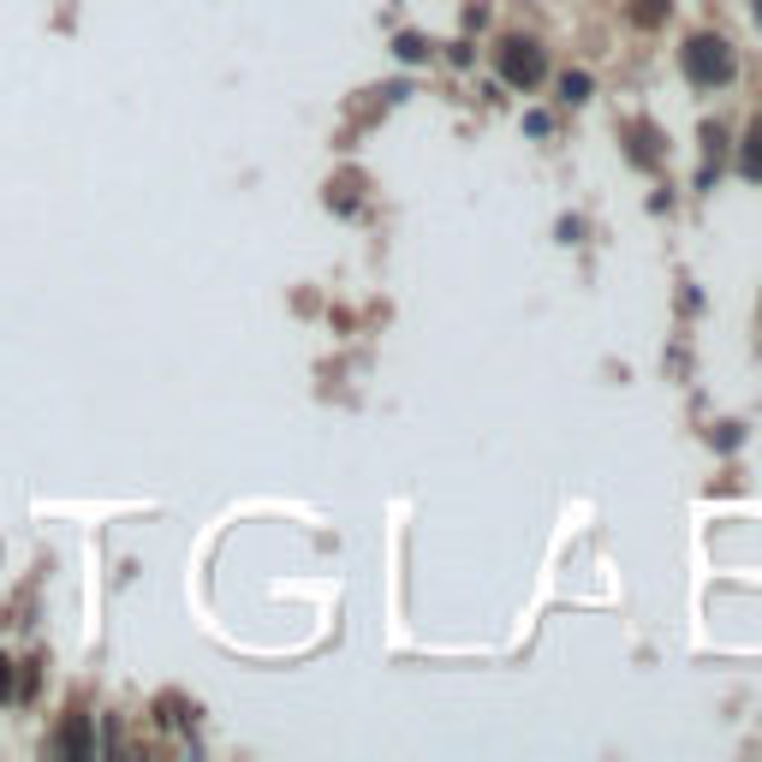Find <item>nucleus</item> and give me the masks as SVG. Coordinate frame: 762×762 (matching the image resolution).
I'll list each match as a JSON object with an SVG mask.
<instances>
[{"label":"nucleus","instance_id":"nucleus-1","mask_svg":"<svg viewBox=\"0 0 762 762\" xmlns=\"http://www.w3.org/2000/svg\"><path fill=\"white\" fill-rule=\"evenodd\" d=\"M685 78L703 84V90L727 84L732 78V48L721 36H692V42H685Z\"/></svg>","mask_w":762,"mask_h":762},{"label":"nucleus","instance_id":"nucleus-2","mask_svg":"<svg viewBox=\"0 0 762 762\" xmlns=\"http://www.w3.org/2000/svg\"><path fill=\"white\" fill-rule=\"evenodd\" d=\"M542 72H548V61H542V48L531 36H507L501 42V78L512 84V90H531V84H542Z\"/></svg>","mask_w":762,"mask_h":762},{"label":"nucleus","instance_id":"nucleus-3","mask_svg":"<svg viewBox=\"0 0 762 762\" xmlns=\"http://www.w3.org/2000/svg\"><path fill=\"white\" fill-rule=\"evenodd\" d=\"M54 751H61V756H90V751H96L90 727H84V721H66L61 732H54Z\"/></svg>","mask_w":762,"mask_h":762},{"label":"nucleus","instance_id":"nucleus-4","mask_svg":"<svg viewBox=\"0 0 762 762\" xmlns=\"http://www.w3.org/2000/svg\"><path fill=\"white\" fill-rule=\"evenodd\" d=\"M739 167H744V179H762V120H756L751 138H744V161H739Z\"/></svg>","mask_w":762,"mask_h":762},{"label":"nucleus","instance_id":"nucleus-5","mask_svg":"<svg viewBox=\"0 0 762 762\" xmlns=\"http://www.w3.org/2000/svg\"><path fill=\"white\" fill-rule=\"evenodd\" d=\"M632 19L643 24V31H655V24L667 19V0H632Z\"/></svg>","mask_w":762,"mask_h":762},{"label":"nucleus","instance_id":"nucleus-6","mask_svg":"<svg viewBox=\"0 0 762 762\" xmlns=\"http://www.w3.org/2000/svg\"><path fill=\"white\" fill-rule=\"evenodd\" d=\"M560 96H566V101H584V96H590V72H566V78H560Z\"/></svg>","mask_w":762,"mask_h":762},{"label":"nucleus","instance_id":"nucleus-7","mask_svg":"<svg viewBox=\"0 0 762 762\" xmlns=\"http://www.w3.org/2000/svg\"><path fill=\"white\" fill-rule=\"evenodd\" d=\"M393 54H400V61H423L429 48H423V36H400V42H393Z\"/></svg>","mask_w":762,"mask_h":762},{"label":"nucleus","instance_id":"nucleus-8","mask_svg":"<svg viewBox=\"0 0 762 762\" xmlns=\"http://www.w3.org/2000/svg\"><path fill=\"white\" fill-rule=\"evenodd\" d=\"M19 697V679H12V662H0V703Z\"/></svg>","mask_w":762,"mask_h":762},{"label":"nucleus","instance_id":"nucleus-9","mask_svg":"<svg viewBox=\"0 0 762 762\" xmlns=\"http://www.w3.org/2000/svg\"><path fill=\"white\" fill-rule=\"evenodd\" d=\"M756 19H762V0H756Z\"/></svg>","mask_w":762,"mask_h":762}]
</instances>
